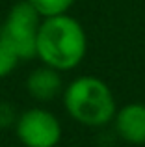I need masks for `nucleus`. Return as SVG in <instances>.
Instances as JSON below:
<instances>
[{"instance_id":"obj_1","label":"nucleus","mask_w":145,"mask_h":147,"mask_svg":"<svg viewBox=\"0 0 145 147\" xmlns=\"http://www.w3.org/2000/svg\"><path fill=\"white\" fill-rule=\"evenodd\" d=\"M87 54V34L80 21L69 13L47 17L41 21L37 32L36 58L43 65L60 73L72 71Z\"/></svg>"},{"instance_id":"obj_2","label":"nucleus","mask_w":145,"mask_h":147,"mask_svg":"<svg viewBox=\"0 0 145 147\" xmlns=\"http://www.w3.org/2000/svg\"><path fill=\"white\" fill-rule=\"evenodd\" d=\"M63 108L84 127H104L113 121L117 102L113 91L102 78L93 75L76 76L63 88Z\"/></svg>"},{"instance_id":"obj_3","label":"nucleus","mask_w":145,"mask_h":147,"mask_svg":"<svg viewBox=\"0 0 145 147\" xmlns=\"http://www.w3.org/2000/svg\"><path fill=\"white\" fill-rule=\"evenodd\" d=\"M41 15L28 0L13 4L0 26V39L7 45L19 61L34 60L37 49V32L41 24Z\"/></svg>"},{"instance_id":"obj_4","label":"nucleus","mask_w":145,"mask_h":147,"mask_svg":"<svg viewBox=\"0 0 145 147\" xmlns=\"http://www.w3.org/2000/svg\"><path fill=\"white\" fill-rule=\"evenodd\" d=\"M15 134L24 147H58L63 130L56 114L43 106H34L19 114Z\"/></svg>"},{"instance_id":"obj_5","label":"nucleus","mask_w":145,"mask_h":147,"mask_svg":"<svg viewBox=\"0 0 145 147\" xmlns=\"http://www.w3.org/2000/svg\"><path fill=\"white\" fill-rule=\"evenodd\" d=\"M117 136L130 145H145V102H128L113 117Z\"/></svg>"},{"instance_id":"obj_6","label":"nucleus","mask_w":145,"mask_h":147,"mask_svg":"<svg viewBox=\"0 0 145 147\" xmlns=\"http://www.w3.org/2000/svg\"><path fill=\"white\" fill-rule=\"evenodd\" d=\"M24 86L28 95L37 102H50V100L58 99L65 88L62 80V73L48 67V65L36 67L28 75Z\"/></svg>"},{"instance_id":"obj_7","label":"nucleus","mask_w":145,"mask_h":147,"mask_svg":"<svg viewBox=\"0 0 145 147\" xmlns=\"http://www.w3.org/2000/svg\"><path fill=\"white\" fill-rule=\"evenodd\" d=\"M28 2L36 7L41 19H47V17H56V15L67 13L76 0H28Z\"/></svg>"},{"instance_id":"obj_8","label":"nucleus","mask_w":145,"mask_h":147,"mask_svg":"<svg viewBox=\"0 0 145 147\" xmlns=\"http://www.w3.org/2000/svg\"><path fill=\"white\" fill-rule=\"evenodd\" d=\"M19 63H21V61H19V58L13 54V50L0 39V80L9 76L11 73L17 69Z\"/></svg>"},{"instance_id":"obj_9","label":"nucleus","mask_w":145,"mask_h":147,"mask_svg":"<svg viewBox=\"0 0 145 147\" xmlns=\"http://www.w3.org/2000/svg\"><path fill=\"white\" fill-rule=\"evenodd\" d=\"M17 117H19L17 108H15L9 100L0 99V130H6V129L15 127Z\"/></svg>"}]
</instances>
